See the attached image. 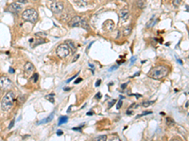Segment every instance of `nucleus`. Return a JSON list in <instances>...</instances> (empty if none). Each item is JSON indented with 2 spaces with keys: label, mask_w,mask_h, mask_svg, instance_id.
Listing matches in <instances>:
<instances>
[{
  "label": "nucleus",
  "mask_w": 189,
  "mask_h": 141,
  "mask_svg": "<svg viewBox=\"0 0 189 141\" xmlns=\"http://www.w3.org/2000/svg\"><path fill=\"white\" fill-rule=\"evenodd\" d=\"M101 83V80H97V83H96V87H99V85Z\"/></svg>",
  "instance_id": "obj_33"
},
{
  "label": "nucleus",
  "mask_w": 189,
  "mask_h": 141,
  "mask_svg": "<svg viewBox=\"0 0 189 141\" xmlns=\"http://www.w3.org/2000/svg\"><path fill=\"white\" fill-rule=\"evenodd\" d=\"M14 100H15L14 99V93L12 91L7 92L1 101V108L4 111H9V110L12 107Z\"/></svg>",
  "instance_id": "obj_2"
},
{
  "label": "nucleus",
  "mask_w": 189,
  "mask_h": 141,
  "mask_svg": "<svg viewBox=\"0 0 189 141\" xmlns=\"http://www.w3.org/2000/svg\"><path fill=\"white\" fill-rule=\"evenodd\" d=\"M178 62H179V63H180V64H182V60H180V59H179V60H178Z\"/></svg>",
  "instance_id": "obj_41"
},
{
  "label": "nucleus",
  "mask_w": 189,
  "mask_h": 141,
  "mask_svg": "<svg viewBox=\"0 0 189 141\" xmlns=\"http://www.w3.org/2000/svg\"><path fill=\"white\" fill-rule=\"evenodd\" d=\"M65 44H67V46L69 47V49H72L73 52L76 51V48H75V44H74V42L72 41H70V40H68V41H66Z\"/></svg>",
  "instance_id": "obj_13"
},
{
  "label": "nucleus",
  "mask_w": 189,
  "mask_h": 141,
  "mask_svg": "<svg viewBox=\"0 0 189 141\" xmlns=\"http://www.w3.org/2000/svg\"><path fill=\"white\" fill-rule=\"evenodd\" d=\"M44 40H38V42L34 43V46H37L38 44H40V43H44Z\"/></svg>",
  "instance_id": "obj_25"
},
{
  "label": "nucleus",
  "mask_w": 189,
  "mask_h": 141,
  "mask_svg": "<svg viewBox=\"0 0 189 141\" xmlns=\"http://www.w3.org/2000/svg\"><path fill=\"white\" fill-rule=\"evenodd\" d=\"M135 60H136V58H135V57L132 58H131V65H132L134 62H135Z\"/></svg>",
  "instance_id": "obj_28"
},
{
  "label": "nucleus",
  "mask_w": 189,
  "mask_h": 141,
  "mask_svg": "<svg viewBox=\"0 0 189 141\" xmlns=\"http://www.w3.org/2000/svg\"><path fill=\"white\" fill-rule=\"evenodd\" d=\"M22 18L25 21L36 23L38 20V12L35 9H28L26 11H24V12L22 13Z\"/></svg>",
  "instance_id": "obj_3"
},
{
  "label": "nucleus",
  "mask_w": 189,
  "mask_h": 141,
  "mask_svg": "<svg viewBox=\"0 0 189 141\" xmlns=\"http://www.w3.org/2000/svg\"><path fill=\"white\" fill-rule=\"evenodd\" d=\"M24 69H25V72H26L27 73H32L35 68H34V66L32 65V63H31V62H27L26 64H25Z\"/></svg>",
  "instance_id": "obj_10"
},
{
  "label": "nucleus",
  "mask_w": 189,
  "mask_h": 141,
  "mask_svg": "<svg viewBox=\"0 0 189 141\" xmlns=\"http://www.w3.org/2000/svg\"><path fill=\"white\" fill-rule=\"evenodd\" d=\"M171 141H181V140H179V139H173V140H171Z\"/></svg>",
  "instance_id": "obj_44"
},
{
  "label": "nucleus",
  "mask_w": 189,
  "mask_h": 141,
  "mask_svg": "<svg viewBox=\"0 0 189 141\" xmlns=\"http://www.w3.org/2000/svg\"><path fill=\"white\" fill-rule=\"evenodd\" d=\"M107 141H121L120 138H119L118 137H116V135H113V137H111L110 138H108Z\"/></svg>",
  "instance_id": "obj_20"
},
{
  "label": "nucleus",
  "mask_w": 189,
  "mask_h": 141,
  "mask_svg": "<svg viewBox=\"0 0 189 141\" xmlns=\"http://www.w3.org/2000/svg\"><path fill=\"white\" fill-rule=\"evenodd\" d=\"M127 114L130 115V114H132V111H128V112H127Z\"/></svg>",
  "instance_id": "obj_42"
},
{
  "label": "nucleus",
  "mask_w": 189,
  "mask_h": 141,
  "mask_svg": "<svg viewBox=\"0 0 189 141\" xmlns=\"http://www.w3.org/2000/svg\"><path fill=\"white\" fill-rule=\"evenodd\" d=\"M148 114H151V111H145V112H143L141 115L137 116V118H139V117H143V116H145V115H148Z\"/></svg>",
  "instance_id": "obj_22"
},
{
  "label": "nucleus",
  "mask_w": 189,
  "mask_h": 141,
  "mask_svg": "<svg viewBox=\"0 0 189 141\" xmlns=\"http://www.w3.org/2000/svg\"><path fill=\"white\" fill-rule=\"evenodd\" d=\"M131 32H132V27H127L123 30V35L124 36H128V35H130Z\"/></svg>",
  "instance_id": "obj_15"
},
{
  "label": "nucleus",
  "mask_w": 189,
  "mask_h": 141,
  "mask_svg": "<svg viewBox=\"0 0 189 141\" xmlns=\"http://www.w3.org/2000/svg\"><path fill=\"white\" fill-rule=\"evenodd\" d=\"M69 26L72 27H81L83 28L87 29L88 28V24L86 22V20L83 17H79V16H75L74 18L71 19V21L69 22Z\"/></svg>",
  "instance_id": "obj_4"
},
{
  "label": "nucleus",
  "mask_w": 189,
  "mask_h": 141,
  "mask_svg": "<svg viewBox=\"0 0 189 141\" xmlns=\"http://www.w3.org/2000/svg\"><path fill=\"white\" fill-rule=\"evenodd\" d=\"M23 4H24L23 2H20V1L12 3L11 5V11L12 12H18V11H20V9L23 8Z\"/></svg>",
  "instance_id": "obj_8"
},
{
  "label": "nucleus",
  "mask_w": 189,
  "mask_h": 141,
  "mask_svg": "<svg viewBox=\"0 0 189 141\" xmlns=\"http://www.w3.org/2000/svg\"><path fill=\"white\" fill-rule=\"evenodd\" d=\"M38 77H39V74H38V73H34V74L32 75V77H31V81H32L33 83H36V82L38 81Z\"/></svg>",
  "instance_id": "obj_18"
},
{
  "label": "nucleus",
  "mask_w": 189,
  "mask_h": 141,
  "mask_svg": "<svg viewBox=\"0 0 189 141\" xmlns=\"http://www.w3.org/2000/svg\"><path fill=\"white\" fill-rule=\"evenodd\" d=\"M116 69H117V66H113V67H112L110 70H110V72H113V70H116Z\"/></svg>",
  "instance_id": "obj_36"
},
{
  "label": "nucleus",
  "mask_w": 189,
  "mask_h": 141,
  "mask_svg": "<svg viewBox=\"0 0 189 141\" xmlns=\"http://www.w3.org/2000/svg\"><path fill=\"white\" fill-rule=\"evenodd\" d=\"M77 76H78V74H75V75H74V76H73V77H72L71 79H69V80H67V82H70V81H72V80H73L74 78H76Z\"/></svg>",
  "instance_id": "obj_34"
},
{
  "label": "nucleus",
  "mask_w": 189,
  "mask_h": 141,
  "mask_svg": "<svg viewBox=\"0 0 189 141\" xmlns=\"http://www.w3.org/2000/svg\"><path fill=\"white\" fill-rule=\"evenodd\" d=\"M92 114H93V112H88L87 113V115H92Z\"/></svg>",
  "instance_id": "obj_43"
},
{
  "label": "nucleus",
  "mask_w": 189,
  "mask_h": 141,
  "mask_svg": "<svg viewBox=\"0 0 189 141\" xmlns=\"http://www.w3.org/2000/svg\"><path fill=\"white\" fill-rule=\"evenodd\" d=\"M154 102H155V101H145V102L143 103V106H145V107L150 106V105L152 104Z\"/></svg>",
  "instance_id": "obj_17"
},
{
  "label": "nucleus",
  "mask_w": 189,
  "mask_h": 141,
  "mask_svg": "<svg viewBox=\"0 0 189 141\" xmlns=\"http://www.w3.org/2000/svg\"><path fill=\"white\" fill-rule=\"evenodd\" d=\"M53 96H54V94H51L50 96H49V95H47V96H46V98H47V99H49V100H50V102H51V103H54V99L52 98Z\"/></svg>",
  "instance_id": "obj_23"
},
{
  "label": "nucleus",
  "mask_w": 189,
  "mask_h": 141,
  "mask_svg": "<svg viewBox=\"0 0 189 141\" xmlns=\"http://www.w3.org/2000/svg\"><path fill=\"white\" fill-rule=\"evenodd\" d=\"M138 3H137V5H138V7H140V8H142L143 7V1L142 0H138L137 1Z\"/></svg>",
  "instance_id": "obj_26"
},
{
  "label": "nucleus",
  "mask_w": 189,
  "mask_h": 141,
  "mask_svg": "<svg viewBox=\"0 0 189 141\" xmlns=\"http://www.w3.org/2000/svg\"><path fill=\"white\" fill-rule=\"evenodd\" d=\"M121 88H126V84H123Z\"/></svg>",
  "instance_id": "obj_38"
},
{
  "label": "nucleus",
  "mask_w": 189,
  "mask_h": 141,
  "mask_svg": "<svg viewBox=\"0 0 189 141\" xmlns=\"http://www.w3.org/2000/svg\"><path fill=\"white\" fill-rule=\"evenodd\" d=\"M121 106H122V101H118V103H117V104H116V108H117V109H120Z\"/></svg>",
  "instance_id": "obj_24"
},
{
  "label": "nucleus",
  "mask_w": 189,
  "mask_h": 141,
  "mask_svg": "<svg viewBox=\"0 0 189 141\" xmlns=\"http://www.w3.org/2000/svg\"><path fill=\"white\" fill-rule=\"evenodd\" d=\"M97 98L98 99V98H100V93H98L97 95Z\"/></svg>",
  "instance_id": "obj_39"
},
{
  "label": "nucleus",
  "mask_w": 189,
  "mask_h": 141,
  "mask_svg": "<svg viewBox=\"0 0 189 141\" xmlns=\"http://www.w3.org/2000/svg\"><path fill=\"white\" fill-rule=\"evenodd\" d=\"M67 120H68V118L66 117V116H62L61 118H60V119H59V125H62V124H63V123H66L67 122Z\"/></svg>",
  "instance_id": "obj_14"
},
{
  "label": "nucleus",
  "mask_w": 189,
  "mask_h": 141,
  "mask_svg": "<svg viewBox=\"0 0 189 141\" xmlns=\"http://www.w3.org/2000/svg\"><path fill=\"white\" fill-rule=\"evenodd\" d=\"M168 73H169V68L167 66H166V65H159V66H156L150 70L148 76L152 79L160 80L165 78L168 74Z\"/></svg>",
  "instance_id": "obj_1"
},
{
  "label": "nucleus",
  "mask_w": 189,
  "mask_h": 141,
  "mask_svg": "<svg viewBox=\"0 0 189 141\" xmlns=\"http://www.w3.org/2000/svg\"><path fill=\"white\" fill-rule=\"evenodd\" d=\"M14 122H15V120H14V119H12V120L11 124L9 125V129H12V127H13V125H14Z\"/></svg>",
  "instance_id": "obj_27"
},
{
  "label": "nucleus",
  "mask_w": 189,
  "mask_h": 141,
  "mask_svg": "<svg viewBox=\"0 0 189 141\" xmlns=\"http://www.w3.org/2000/svg\"><path fill=\"white\" fill-rule=\"evenodd\" d=\"M79 58V55H76V57H75V58H74V59L72 60V62H75V61H76V60H77V59H78Z\"/></svg>",
  "instance_id": "obj_30"
},
{
  "label": "nucleus",
  "mask_w": 189,
  "mask_h": 141,
  "mask_svg": "<svg viewBox=\"0 0 189 141\" xmlns=\"http://www.w3.org/2000/svg\"><path fill=\"white\" fill-rule=\"evenodd\" d=\"M12 87V82L8 77L3 76L0 79V88L1 89L7 90V89H9Z\"/></svg>",
  "instance_id": "obj_6"
},
{
  "label": "nucleus",
  "mask_w": 189,
  "mask_h": 141,
  "mask_svg": "<svg viewBox=\"0 0 189 141\" xmlns=\"http://www.w3.org/2000/svg\"><path fill=\"white\" fill-rule=\"evenodd\" d=\"M9 73H14V70H13L12 68H9Z\"/></svg>",
  "instance_id": "obj_35"
},
{
  "label": "nucleus",
  "mask_w": 189,
  "mask_h": 141,
  "mask_svg": "<svg viewBox=\"0 0 189 141\" xmlns=\"http://www.w3.org/2000/svg\"><path fill=\"white\" fill-rule=\"evenodd\" d=\"M156 22H157V19H156L155 17H152V18L150 20V21H148V23H147V27H148V28L152 27L153 26H155Z\"/></svg>",
  "instance_id": "obj_12"
},
{
  "label": "nucleus",
  "mask_w": 189,
  "mask_h": 141,
  "mask_svg": "<svg viewBox=\"0 0 189 141\" xmlns=\"http://www.w3.org/2000/svg\"><path fill=\"white\" fill-rule=\"evenodd\" d=\"M94 141H107V137L106 135H100V137H97V138H94Z\"/></svg>",
  "instance_id": "obj_16"
},
{
  "label": "nucleus",
  "mask_w": 189,
  "mask_h": 141,
  "mask_svg": "<svg viewBox=\"0 0 189 141\" xmlns=\"http://www.w3.org/2000/svg\"><path fill=\"white\" fill-rule=\"evenodd\" d=\"M166 122H167V124H168V125H171V123H170V122H172V120H171L169 118H167V119H166Z\"/></svg>",
  "instance_id": "obj_32"
},
{
  "label": "nucleus",
  "mask_w": 189,
  "mask_h": 141,
  "mask_svg": "<svg viewBox=\"0 0 189 141\" xmlns=\"http://www.w3.org/2000/svg\"><path fill=\"white\" fill-rule=\"evenodd\" d=\"M81 81H82V79L81 77H79L77 80H75V84H79V82H81Z\"/></svg>",
  "instance_id": "obj_29"
},
{
  "label": "nucleus",
  "mask_w": 189,
  "mask_h": 141,
  "mask_svg": "<svg viewBox=\"0 0 189 141\" xmlns=\"http://www.w3.org/2000/svg\"><path fill=\"white\" fill-rule=\"evenodd\" d=\"M113 26H114V24L112 20H108V21L104 23V27H105V29H107V30H113Z\"/></svg>",
  "instance_id": "obj_11"
},
{
  "label": "nucleus",
  "mask_w": 189,
  "mask_h": 141,
  "mask_svg": "<svg viewBox=\"0 0 189 141\" xmlns=\"http://www.w3.org/2000/svg\"><path fill=\"white\" fill-rule=\"evenodd\" d=\"M53 117H54V113H52L51 115H50V117H48L47 119H44V120H43V122H39L40 124H41V123H44V122H50V120L53 119Z\"/></svg>",
  "instance_id": "obj_19"
},
{
  "label": "nucleus",
  "mask_w": 189,
  "mask_h": 141,
  "mask_svg": "<svg viewBox=\"0 0 189 141\" xmlns=\"http://www.w3.org/2000/svg\"><path fill=\"white\" fill-rule=\"evenodd\" d=\"M57 135H63V132H62V131H59V132H57Z\"/></svg>",
  "instance_id": "obj_37"
},
{
  "label": "nucleus",
  "mask_w": 189,
  "mask_h": 141,
  "mask_svg": "<svg viewBox=\"0 0 189 141\" xmlns=\"http://www.w3.org/2000/svg\"><path fill=\"white\" fill-rule=\"evenodd\" d=\"M181 1H182V0H173V5L177 7V6H179V5H180Z\"/></svg>",
  "instance_id": "obj_21"
},
{
  "label": "nucleus",
  "mask_w": 189,
  "mask_h": 141,
  "mask_svg": "<svg viewBox=\"0 0 189 141\" xmlns=\"http://www.w3.org/2000/svg\"><path fill=\"white\" fill-rule=\"evenodd\" d=\"M19 1H20V2H23V3H24V2H26L27 0H19Z\"/></svg>",
  "instance_id": "obj_40"
},
{
  "label": "nucleus",
  "mask_w": 189,
  "mask_h": 141,
  "mask_svg": "<svg viewBox=\"0 0 189 141\" xmlns=\"http://www.w3.org/2000/svg\"><path fill=\"white\" fill-rule=\"evenodd\" d=\"M70 54V49L67 46V44L65 43H63L61 45H59L58 48H57V55L60 58H66L68 55Z\"/></svg>",
  "instance_id": "obj_5"
},
{
  "label": "nucleus",
  "mask_w": 189,
  "mask_h": 141,
  "mask_svg": "<svg viewBox=\"0 0 189 141\" xmlns=\"http://www.w3.org/2000/svg\"><path fill=\"white\" fill-rule=\"evenodd\" d=\"M114 103H116V100H113V101H112V103H111V104H109V107H112Z\"/></svg>",
  "instance_id": "obj_31"
},
{
  "label": "nucleus",
  "mask_w": 189,
  "mask_h": 141,
  "mask_svg": "<svg viewBox=\"0 0 189 141\" xmlns=\"http://www.w3.org/2000/svg\"><path fill=\"white\" fill-rule=\"evenodd\" d=\"M49 8H50V9L54 13H60L63 9V4L62 2L56 1L49 5Z\"/></svg>",
  "instance_id": "obj_7"
},
{
  "label": "nucleus",
  "mask_w": 189,
  "mask_h": 141,
  "mask_svg": "<svg viewBox=\"0 0 189 141\" xmlns=\"http://www.w3.org/2000/svg\"><path fill=\"white\" fill-rule=\"evenodd\" d=\"M119 15H120L122 21H127L128 18H129V15H130V12H129V11L127 9H121L120 11Z\"/></svg>",
  "instance_id": "obj_9"
}]
</instances>
